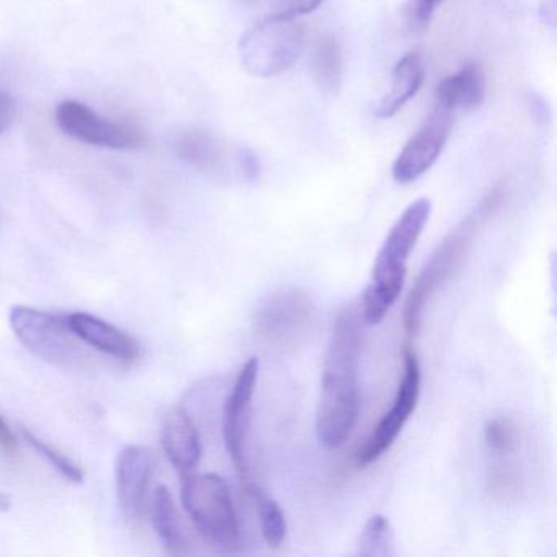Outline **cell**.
Wrapping results in <instances>:
<instances>
[{"instance_id": "6da1fadb", "label": "cell", "mask_w": 557, "mask_h": 557, "mask_svg": "<svg viewBox=\"0 0 557 557\" xmlns=\"http://www.w3.org/2000/svg\"><path fill=\"white\" fill-rule=\"evenodd\" d=\"M360 302H350L335 319L325 354L315 432L322 445L338 448L347 442L360 413L358 371L363 348Z\"/></svg>"}, {"instance_id": "7a4b0ae2", "label": "cell", "mask_w": 557, "mask_h": 557, "mask_svg": "<svg viewBox=\"0 0 557 557\" xmlns=\"http://www.w3.org/2000/svg\"><path fill=\"white\" fill-rule=\"evenodd\" d=\"M432 201L419 198L409 205L384 239L373 267V283L360 301L364 324L377 325L400 296L406 282L407 260L429 223Z\"/></svg>"}, {"instance_id": "3957f363", "label": "cell", "mask_w": 557, "mask_h": 557, "mask_svg": "<svg viewBox=\"0 0 557 557\" xmlns=\"http://www.w3.org/2000/svg\"><path fill=\"white\" fill-rule=\"evenodd\" d=\"M504 198V188L495 187L484 198L481 207L474 213L469 214L461 224H458L436 247L407 296L406 308H404V329L407 334H419L420 327H422L423 312H425V306L429 305L430 298L458 269L459 263L468 253L482 221L500 208Z\"/></svg>"}, {"instance_id": "277c9868", "label": "cell", "mask_w": 557, "mask_h": 557, "mask_svg": "<svg viewBox=\"0 0 557 557\" xmlns=\"http://www.w3.org/2000/svg\"><path fill=\"white\" fill-rule=\"evenodd\" d=\"M181 492L185 511L205 541L221 553H234L240 530L227 482L211 472H185Z\"/></svg>"}, {"instance_id": "5b68a950", "label": "cell", "mask_w": 557, "mask_h": 557, "mask_svg": "<svg viewBox=\"0 0 557 557\" xmlns=\"http://www.w3.org/2000/svg\"><path fill=\"white\" fill-rule=\"evenodd\" d=\"M305 37V25L298 18L269 15L240 38V64L250 76L260 79L280 76L301 57Z\"/></svg>"}, {"instance_id": "8992f818", "label": "cell", "mask_w": 557, "mask_h": 557, "mask_svg": "<svg viewBox=\"0 0 557 557\" xmlns=\"http://www.w3.org/2000/svg\"><path fill=\"white\" fill-rule=\"evenodd\" d=\"M172 149L185 164L216 181L250 184L260 175L259 158L253 151L201 129L182 133Z\"/></svg>"}, {"instance_id": "52a82bcc", "label": "cell", "mask_w": 557, "mask_h": 557, "mask_svg": "<svg viewBox=\"0 0 557 557\" xmlns=\"http://www.w3.org/2000/svg\"><path fill=\"white\" fill-rule=\"evenodd\" d=\"M54 122L64 135L97 148L129 151L143 148L146 143L141 126L129 120L106 119L77 100L61 102L54 113Z\"/></svg>"}, {"instance_id": "ba28073f", "label": "cell", "mask_w": 557, "mask_h": 557, "mask_svg": "<svg viewBox=\"0 0 557 557\" xmlns=\"http://www.w3.org/2000/svg\"><path fill=\"white\" fill-rule=\"evenodd\" d=\"M9 321L15 337L35 357L53 364H67L77 357L79 338L71 331L67 315L15 306Z\"/></svg>"}, {"instance_id": "9c48e42d", "label": "cell", "mask_w": 557, "mask_h": 557, "mask_svg": "<svg viewBox=\"0 0 557 557\" xmlns=\"http://www.w3.org/2000/svg\"><path fill=\"white\" fill-rule=\"evenodd\" d=\"M314 314V302L308 293L298 288H282L259 306L253 327L265 344L288 347L308 332Z\"/></svg>"}, {"instance_id": "30bf717a", "label": "cell", "mask_w": 557, "mask_h": 557, "mask_svg": "<svg viewBox=\"0 0 557 557\" xmlns=\"http://www.w3.org/2000/svg\"><path fill=\"white\" fill-rule=\"evenodd\" d=\"M420 380L422 377H420V364L416 351L406 347L404 348V373L393 406L374 426L367 442L358 448L355 455L358 465L368 466L377 461L396 442L419 403Z\"/></svg>"}, {"instance_id": "8fae6325", "label": "cell", "mask_w": 557, "mask_h": 557, "mask_svg": "<svg viewBox=\"0 0 557 557\" xmlns=\"http://www.w3.org/2000/svg\"><path fill=\"white\" fill-rule=\"evenodd\" d=\"M257 380L259 358L250 357L240 368L223 409L224 445L243 481L249 479V435Z\"/></svg>"}, {"instance_id": "7c38bea8", "label": "cell", "mask_w": 557, "mask_h": 557, "mask_svg": "<svg viewBox=\"0 0 557 557\" xmlns=\"http://www.w3.org/2000/svg\"><path fill=\"white\" fill-rule=\"evenodd\" d=\"M451 110L433 106L419 129L410 136L393 164V177L399 185H409L435 165L448 143L453 128Z\"/></svg>"}, {"instance_id": "4fadbf2b", "label": "cell", "mask_w": 557, "mask_h": 557, "mask_svg": "<svg viewBox=\"0 0 557 557\" xmlns=\"http://www.w3.org/2000/svg\"><path fill=\"white\" fill-rule=\"evenodd\" d=\"M154 472V453L146 446H126L116 459V495L123 513L138 520L145 511L149 484Z\"/></svg>"}, {"instance_id": "5bb4252c", "label": "cell", "mask_w": 557, "mask_h": 557, "mask_svg": "<svg viewBox=\"0 0 557 557\" xmlns=\"http://www.w3.org/2000/svg\"><path fill=\"white\" fill-rule=\"evenodd\" d=\"M67 322H70L71 331L81 342L100 354L109 355V357L126 361V363H133L141 358V344L133 335L97 318V315L87 314V312H73L67 315Z\"/></svg>"}, {"instance_id": "9a60e30c", "label": "cell", "mask_w": 557, "mask_h": 557, "mask_svg": "<svg viewBox=\"0 0 557 557\" xmlns=\"http://www.w3.org/2000/svg\"><path fill=\"white\" fill-rule=\"evenodd\" d=\"M162 448L169 462L181 474L194 471L201 459L200 433L187 410L177 407L165 417L162 425Z\"/></svg>"}, {"instance_id": "2e32d148", "label": "cell", "mask_w": 557, "mask_h": 557, "mask_svg": "<svg viewBox=\"0 0 557 557\" xmlns=\"http://www.w3.org/2000/svg\"><path fill=\"white\" fill-rule=\"evenodd\" d=\"M487 83L481 64L469 61L436 86L435 103L456 112H472L484 103Z\"/></svg>"}, {"instance_id": "e0dca14e", "label": "cell", "mask_w": 557, "mask_h": 557, "mask_svg": "<svg viewBox=\"0 0 557 557\" xmlns=\"http://www.w3.org/2000/svg\"><path fill=\"white\" fill-rule=\"evenodd\" d=\"M393 83L389 92L377 107V119L387 120L396 116L423 87L425 81V64L417 51L404 54L393 71Z\"/></svg>"}, {"instance_id": "ac0fdd59", "label": "cell", "mask_w": 557, "mask_h": 557, "mask_svg": "<svg viewBox=\"0 0 557 557\" xmlns=\"http://www.w3.org/2000/svg\"><path fill=\"white\" fill-rule=\"evenodd\" d=\"M152 524L169 554L172 556L188 554V541L182 528L177 507L171 492L164 485L156 488L152 495Z\"/></svg>"}, {"instance_id": "d6986e66", "label": "cell", "mask_w": 557, "mask_h": 557, "mask_svg": "<svg viewBox=\"0 0 557 557\" xmlns=\"http://www.w3.org/2000/svg\"><path fill=\"white\" fill-rule=\"evenodd\" d=\"M312 77L322 92L335 94L344 81V54L341 41L334 35H322L315 40L311 54Z\"/></svg>"}, {"instance_id": "ffe728a7", "label": "cell", "mask_w": 557, "mask_h": 557, "mask_svg": "<svg viewBox=\"0 0 557 557\" xmlns=\"http://www.w3.org/2000/svg\"><path fill=\"white\" fill-rule=\"evenodd\" d=\"M246 487L247 495L252 498L253 505H256L257 511H259L260 528H262V536L265 543L269 544L273 549H278L283 546L286 540V533H288V527H286L285 513H283L282 507L278 502L267 494L260 485L253 484L247 479Z\"/></svg>"}, {"instance_id": "44dd1931", "label": "cell", "mask_w": 557, "mask_h": 557, "mask_svg": "<svg viewBox=\"0 0 557 557\" xmlns=\"http://www.w3.org/2000/svg\"><path fill=\"white\" fill-rule=\"evenodd\" d=\"M358 554L368 557L393 556L394 531L384 515H373L367 521L358 541Z\"/></svg>"}, {"instance_id": "7402d4cb", "label": "cell", "mask_w": 557, "mask_h": 557, "mask_svg": "<svg viewBox=\"0 0 557 557\" xmlns=\"http://www.w3.org/2000/svg\"><path fill=\"white\" fill-rule=\"evenodd\" d=\"M484 438L488 451L498 458H504L517 449V426L508 417H494L485 423Z\"/></svg>"}, {"instance_id": "603a6c76", "label": "cell", "mask_w": 557, "mask_h": 557, "mask_svg": "<svg viewBox=\"0 0 557 557\" xmlns=\"http://www.w3.org/2000/svg\"><path fill=\"white\" fill-rule=\"evenodd\" d=\"M21 435L38 455L44 456L54 469L60 471V474L63 478H66L67 481L74 482V484H81L84 481V471L73 461V459L64 456L63 453L54 449L53 446L47 445V443L41 442L38 436H35L30 430L25 429V426H21Z\"/></svg>"}, {"instance_id": "cb8c5ba5", "label": "cell", "mask_w": 557, "mask_h": 557, "mask_svg": "<svg viewBox=\"0 0 557 557\" xmlns=\"http://www.w3.org/2000/svg\"><path fill=\"white\" fill-rule=\"evenodd\" d=\"M324 0H272V14L276 17L295 18L311 14Z\"/></svg>"}, {"instance_id": "d4e9b609", "label": "cell", "mask_w": 557, "mask_h": 557, "mask_svg": "<svg viewBox=\"0 0 557 557\" xmlns=\"http://www.w3.org/2000/svg\"><path fill=\"white\" fill-rule=\"evenodd\" d=\"M443 2L445 0H412L407 15H409L410 25H412L413 30H425Z\"/></svg>"}, {"instance_id": "484cf974", "label": "cell", "mask_w": 557, "mask_h": 557, "mask_svg": "<svg viewBox=\"0 0 557 557\" xmlns=\"http://www.w3.org/2000/svg\"><path fill=\"white\" fill-rule=\"evenodd\" d=\"M15 115H17V109L11 94L0 90V135L12 128Z\"/></svg>"}, {"instance_id": "4316f807", "label": "cell", "mask_w": 557, "mask_h": 557, "mask_svg": "<svg viewBox=\"0 0 557 557\" xmlns=\"http://www.w3.org/2000/svg\"><path fill=\"white\" fill-rule=\"evenodd\" d=\"M0 449L8 456H15L18 453V440L9 426L8 420L0 416Z\"/></svg>"}, {"instance_id": "83f0119b", "label": "cell", "mask_w": 557, "mask_h": 557, "mask_svg": "<svg viewBox=\"0 0 557 557\" xmlns=\"http://www.w3.org/2000/svg\"><path fill=\"white\" fill-rule=\"evenodd\" d=\"M11 495L2 494V492H0V511H8L9 508H11Z\"/></svg>"}]
</instances>
